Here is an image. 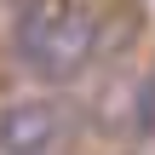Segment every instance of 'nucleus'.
I'll return each instance as SVG.
<instances>
[{
    "label": "nucleus",
    "mask_w": 155,
    "mask_h": 155,
    "mask_svg": "<svg viewBox=\"0 0 155 155\" xmlns=\"http://www.w3.org/2000/svg\"><path fill=\"white\" fill-rule=\"evenodd\" d=\"M12 40L23 69L40 81H69L98 52V17L86 0H23L12 17Z\"/></svg>",
    "instance_id": "obj_1"
},
{
    "label": "nucleus",
    "mask_w": 155,
    "mask_h": 155,
    "mask_svg": "<svg viewBox=\"0 0 155 155\" xmlns=\"http://www.w3.org/2000/svg\"><path fill=\"white\" fill-rule=\"evenodd\" d=\"M75 132L69 98H6L0 104V155H58Z\"/></svg>",
    "instance_id": "obj_2"
}]
</instances>
